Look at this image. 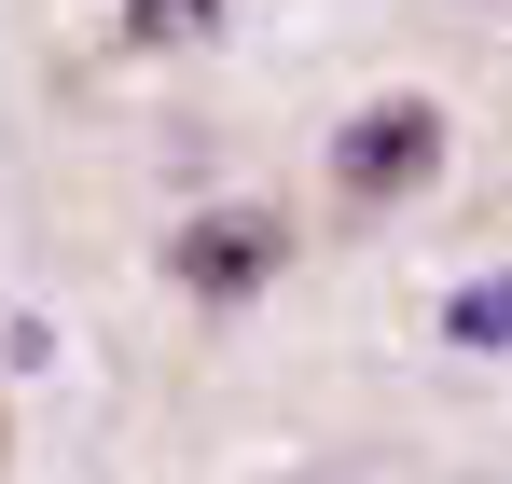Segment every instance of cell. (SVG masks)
Returning a JSON list of instances; mask_svg holds the SVG:
<instances>
[{"label":"cell","instance_id":"obj_1","mask_svg":"<svg viewBox=\"0 0 512 484\" xmlns=\"http://www.w3.org/2000/svg\"><path fill=\"white\" fill-rule=\"evenodd\" d=\"M429 166H443V111L429 97H374L333 139V194L346 208H402V194H429Z\"/></svg>","mask_w":512,"mask_h":484},{"label":"cell","instance_id":"obj_2","mask_svg":"<svg viewBox=\"0 0 512 484\" xmlns=\"http://www.w3.org/2000/svg\"><path fill=\"white\" fill-rule=\"evenodd\" d=\"M277 263H291V222H277V208H194V222L167 236V277L194 291V305H250Z\"/></svg>","mask_w":512,"mask_h":484},{"label":"cell","instance_id":"obj_3","mask_svg":"<svg viewBox=\"0 0 512 484\" xmlns=\"http://www.w3.org/2000/svg\"><path fill=\"white\" fill-rule=\"evenodd\" d=\"M443 346H471V360H499V346H512V277H471V291L443 305Z\"/></svg>","mask_w":512,"mask_h":484},{"label":"cell","instance_id":"obj_4","mask_svg":"<svg viewBox=\"0 0 512 484\" xmlns=\"http://www.w3.org/2000/svg\"><path fill=\"white\" fill-rule=\"evenodd\" d=\"M222 0H125V42H208Z\"/></svg>","mask_w":512,"mask_h":484}]
</instances>
